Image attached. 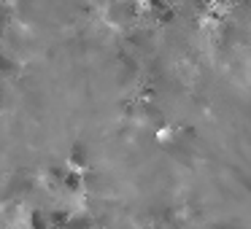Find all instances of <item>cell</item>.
<instances>
[{
  "mask_svg": "<svg viewBox=\"0 0 251 229\" xmlns=\"http://www.w3.org/2000/svg\"><path fill=\"white\" fill-rule=\"evenodd\" d=\"M51 221H49V213L44 210H33L30 213V229H49Z\"/></svg>",
  "mask_w": 251,
  "mask_h": 229,
  "instance_id": "cell-1",
  "label": "cell"
},
{
  "mask_svg": "<svg viewBox=\"0 0 251 229\" xmlns=\"http://www.w3.org/2000/svg\"><path fill=\"white\" fill-rule=\"evenodd\" d=\"M49 221H51V227H62V224H68V213L54 210V213H49Z\"/></svg>",
  "mask_w": 251,
  "mask_h": 229,
  "instance_id": "cell-2",
  "label": "cell"
}]
</instances>
